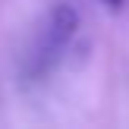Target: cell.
I'll list each match as a JSON object with an SVG mask.
<instances>
[{
	"instance_id": "obj_2",
	"label": "cell",
	"mask_w": 129,
	"mask_h": 129,
	"mask_svg": "<svg viewBox=\"0 0 129 129\" xmlns=\"http://www.w3.org/2000/svg\"><path fill=\"white\" fill-rule=\"evenodd\" d=\"M107 6H113V10H117V6H123V0H104Z\"/></svg>"
},
{
	"instance_id": "obj_1",
	"label": "cell",
	"mask_w": 129,
	"mask_h": 129,
	"mask_svg": "<svg viewBox=\"0 0 129 129\" xmlns=\"http://www.w3.org/2000/svg\"><path fill=\"white\" fill-rule=\"evenodd\" d=\"M76 28H79V13H76L73 6H66V3H63V6H54L50 16L44 19V25H41V31H38L31 50H28L25 73H28L31 79L47 76L50 69L60 63V57L66 54V47L73 44Z\"/></svg>"
}]
</instances>
